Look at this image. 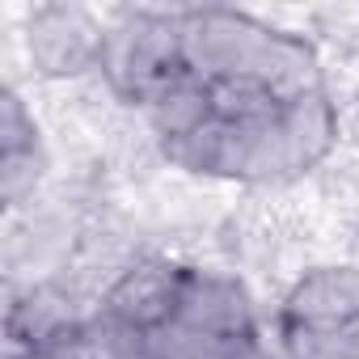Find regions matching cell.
<instances>
[{
    "mask_svg": "<svg viewBox=\"0 0 359 359\" xmlns=\"http://www.w3.org/2000/svg\"><path fill=\"white\" fill-rule=\"evenodd\" d=\"M43 177H47V152L43 148L0 156V203H5L9 216H22L34 203Z\"/></svg>",
    "mask_w": 359,
    "mask_h": 359,
    "instance_id": "obj_13",
    "label": "cell"
},
{
    "mask_svg": "<svg viewBox=\"0 0 359 359\" xmlns=\"http://www.w3.org/2000/svg\"><path fill=\"white\" fill-rule=\"evenodd\" d=\"M89 313L76 309L60 279H9L5 292V359L72 355Z\"/></svg>",
    "mask_w": 359,
    "mask_h": 359,
    "instance_id": "obj_3",
    "label": "cell"
},
{
    "mask_svg": "<svg viewBox=\"0 0 359 359\" xmlns=\"http://www.w3.org/2000/svg\"><path fill=\"white\" fill-rule=\"evenodd\" d=\"M30 148H43L34 110L26 106V97L18 93V85H5V89H0V156L30 152Z\"/></svg>",
    "mask_w": 359,
    "mask_h": 359,
    "instance_id": "obj_16",
    "label": "cell"
},
{
    "mask_svg": "<svg viewBox=\"0 0 359 359\" xmlns=\"http://www.w3.org/2000/svg\"><path fill=\"white\" fill-rule=\"evenodd\" d=\"M212 110L224 123L258 127V123H271L283 106L258 76H224V81H212Z\"/></svg>",
    "mask_w": 359,
    "mask_h": 359,
    "instance_id": "obj_12",
    "label": "cell"
},
{
    "mask_svg": "<svg viewBox=\"0 0 359 359\" xmlns=\"http://www.w3.org/2000/svg\"><path fill=\"white\" fill-rule=\"evenodd\" d=\"M355 114H359V97H355Z\"/></svg>",
    "mask_w": 359,
    "mask_h": 359,
    "instance_id": "obj_20",
    "label": "cell"
},
{
    "mask_svg": "<svg viewBox=\"0 0 359 359\" xmlns=\"http://www.w3.org/2000/svg\"><path fill=\"white\" fill-rule=\"evenodd\" d=\"M140 110H144L152 135L161 144H173V140L199 131L208 118H216V110H212V81H203L199 72L182 68L169 85H161Z\"/></svg>",
    "mask_w": 359,
    "mask_h": 359,
    "instance_id": "obj_11",
    "label": "cell"
},
{
    "mask_svg": "<svg viewBox=\"0 0 359 359\" xmlns=\"http://www.w3.org/2000/svg\"><path fill=\"white\" fill-rule=\"evenodd\" d=\"M106 22L85 5H39L26 22V55L43 81H76L102 64Z\"/></svg>",
    "mask_w": 359,
    "mask_h": 359,
    "instance_id": "obj_4",
    "label": "cell"
},
{
    "mask_svg": "<svg viewBox=\"0 0 359 359\" xmlns=\"http://www.w3.org/2000/svg\"><path fill=\"white\" fill-rule=\"evenodd\" d=\"M182 68H187V60H182L177 9H118L106 22L97 72L118 102L144 106Z\"/></svg>",
    "mask_w": 359,
    "mask_h": 359,
    "instance_id": "obj_1",
    "label": "cell"
},
{
    "mask_svg": "<svg viewBox=\"0 0 359 359\" xmlns=\"http://www.w3.org/2000/svg\"><path fill=\"white\" fill-rule=\"evenodd\" d=\"M229 359H266V355H262L258 338H245V342H237V346L229 351Z\"/></svg>",
    "mask_w": 359,
    "mask_h": 359,
    "instance_id": "obj_17",
    "label": "cell"
},
{
    "mask_svg": "<svg viewBox=\"0 0 359 359\" xmlns=\"http://www.w3.org/2000/svg\"><path fill=\"white\" fill-rule=\"evenodd\" d=\"M161 156L173 169H187L199 177H224V182H241L245 177V127L208 118L199 131L161 144Z\"/></svg>",
    "mask_w": 359,
    "mask_h": 359,
    "instance_id": "obj_9",
    "label": "cell"
},
{
    "mask_svg": "<svg viewBox=\"0 0 359 359\" xmlns=\"http://www.w3.org/2000/svg\"><path fill=\"white\" fill-rule=\"evenodd\" d=\"M177 26H182V60L191 72L203 81H224V76H254L275 26H266L254 13L241 9H177Z\"/></svg>",
    "mask_w": 359,
    "mask_h": 359,
    "instance_id": "obj_2",
    "label": "cell"
},
{
    "mask_svg": "<svg viewBox=\"0 0 359 359\" xmlns=\"http://www.w3.org/2000/svg\"><path fill=\"white\" fill-rule=\"evenodd\" d=\"M26 359H72V355H26Z\"/></svg>",
    "mask_w": 359,
    "mask_h": 359,
    "instance_id": "obj_18",
    "label": "cell"
},
{
    "mask_svg": "<svg viewBox=\"0 0 359 359\" xmlns=\"http://www.w3.org/2000/svg\"><path fill=\"white\" fill-rule=\"evenodd\" d=\"M237 342H224L216 334H203L182 321H165L161 330L148 334V355L152 359H229Z\"/></svg>",
    "mask_w": 359,
    "mask_h": 359,
    "instance_id": "obj_14",
    "label": "cell"
},
{
    "mask_svg": "<svg viewBox=\"0 0 359 359\" xmlns=\"http://www.w3.org/2000/svg\"><path fill=\"white\" fill-rule=\"evenodd\" d=\"M173 321L216 334L224 342L258 338V309H254L250 287L237 275L216 271V266H187L182 271V292H177Z\"/></svg>",
    "mask_w": 359,
    "mask_h": 359,
    "instance_id": "obj_5",
    "label": "cell"
},
{
    "mask_svg": "<svg viewBox=\"0 0 359 359\" xmlns=\"http://www.w3.org/2000/svg\"><path fill=\"white\" fill-rule=\"evenodd\" d=\"M279 135H283V156H287L292 182L313 173L338 148V106L330 102V89L287 102L279 110Z\"/></svg>",
    "mask_w": 359,
    "mask_h": 359,
    "instance_id": "obj_8",
    "label": "cell"
},
{
    "mask_svg": "<svg viewBox=\"0 0 359 359\" xmlns=\"http://www.w3.org/2000/svg\"><path fill=\"white\" fill-rule=\"evenodd\" d=\"M283 351L287 359H359V321L338 330L283 325Z\"/></svg>",
    "mask_w": 359,
    "mask_h": 359,
    "instance_id": "obj_15",
    "label": "cell"
},
{
    "mask_svg": "<svg viewBox=\"0 0 359 359\" xmlns=\"http://www.w3.org/2000/svg\"><path fill=\"white\" fill-rule=\"evenodd\" d=\"M182 271H187V262H173L161 254L131 258L114 275V283L102 292V313H110L114 321H123L135 334L161 330L165 321H173L177 292H182Z\"/></svg>",
    "mask_w": 359,
    "mask_h": 359,
    "instance_id": "obj_6",
    "label": "cell"
},
{
    "mask_svg": "<svg viewBox=\"0 0 359 359\" xmlns=\"http://www.w3.org/2000/svg\"><path fill=\"white\" fill-rule=\"evenodd\" d=\"M135 359H152V355H148V346H144V355H135Z\"/></svg>",
    "mask_w": 359,
    "mask_h": 359,
    "instance_id": "obj_19",
    "label": "cell"
},
{
    "mask_svg": "<svg viewBox=\"0 0 359 359\" xmlns=\"http://www.w3.org/2000/svg\"><path fill=\"white\" fill-rule=\"evenodd\" d=\"M283 325L304 330H338L359 321V266L355 262H325L304 271L283 296Z\"/></svg>",
    "mask_w": 359,
    "mask_h": 359,
    "instance_id": "obj_7",
    "label": "cell"
},
{
    "mask_svg": "<svg viewBox=\"0 0 359 359\" xmlns=\"http://www.w3.org/2000/svg\"><path fill=\"white\" fill-rule=\"evenodd\" d=\"M254 76L275 93L279 106L313 97V93H325V68H321L317 47L304 34H292V30H275L271 34Z\"/></svg>",
    "mask_w": 359,
    "mask_h": 359,
    "instance_id": "obj_10",
    "label": "cell"
}]
</instances>
